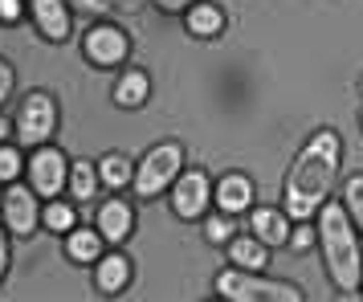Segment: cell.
Returning a JSON list of instances; mask_svg holds the SVG:
<instances>
[{
	"label": "cell",
	"mask_w": 363,
	"mask_h": 302,
	"mask_svg": "<svg viewBox=\"0 0 363 302\" xmlns=\"http://www.w3.org/2000/svg\"><path fill=\"white\" fill-rule=\"evenodd\" d=\"M343 208L351 217V225H359V233H363V176H351L343 184Z\"/></svg>",
	"instance_id": "22"
},
{
	"label": "cell",
	"mask_w": 363,
	"mask_h": 302,
	"mask_svg": "<svg viewBox=\"0 0 363 302\" xmlns=\"http://www.w3.org/2000/svg\"><path fill=\"white\" fill-rule=\"evenodd\" d=\"M29 9H33L37 29L50 37V41H66V37H69V9H66V0H29Z\"/></svg>",
	"instance_id": "10"
},
{
	"label": "cell",
	"mask_w": 363,
	"mask_h": 302,
	"mask_svg": "<svg viewBox=\"0 0 363 302\" xmlns=\"http://www.w3.org/2000/svg\"><path fill=\"white\" fill-rule=\"evenodd\" d=\"M339 164H343V139L339 131H314L302 151L294 155V164L286 172V217L290 220H311L318 213V204L330 196V184L339 176Z\"/></svg>",
	"instance_id": "1"
},
{
	"label": "cell",
	"mask_w": 363,
	"mask_h": 302,
	"mask_svg": "<svg viewBox=\"0 0 363 302\" xmlns=\"http://www.w3.org/2000/svg\"><path fill=\"white\" fill-rule=\"evenodd\" d=\"M41 225H45V229H53V233H69V229H74V208L53 196V201L41 208Z\"/></svg>",
	"instance_id": "21"
},
{
	"label": "cell",
	"mask_w": 363,
	"mask_h": 302,
	"mask_svg": "<svg viewBox=\"0 0 363 302\" xmlns=\"http://www.w3.org/2000/svg\"><path fill=\"white\" fill-rule=\"evenodd\" d=\"M9 131H13V123H9V118L0 115V143H4V139H9Z\"/></svg>",
	"instance_id": "30"
},
{
	"label": "cell",
	"mask_w": 363,
	"mask_h": 302,
	"mask_svg": "<svg viewBox=\"0 0 363 302\" xmlns=\"http://www.w3.org/2000/svg\"><path fill=\"white\" fill-rule=\"evenodd\" d=\"M184 25H188V33L192 37H216L220 29H225V13H220L216 4L196 0L192 9H184Z\"/></svg>",
	"instance_id": "16"
},
{
	"label": "cell",
	"mask_w": 363,
	"mask_h": 302,
	"mask_svg": "<svg viewBox=\"0 0 363 302\" xmlns=\"http://www.w3.org/2000/svg\"><path fill=\"white\" fill-rule=\"evenodd\" d=\"M127 282H131V262H127L123 253H106V257H99L94 286H99L102 294H118V290H127Z\"/></svg>",
	"instance_id": "14"
},
{
	"label": "cell",
	"mask_w": 363,
	"mask_h": 302,
	"mask_svg": "<svg viewBox=\"0 0 363 302\" xmlns=\"http://www.w3.org/2000/svg\"><path fill=\"white\" fill-rule=\"evenodd\" d=\"M229 237H233V217L229 213L204 217V241H213V245H229Z\"/></svg>",
	"instance_id": "23"
},
{
	"label": "cell",
	"mask_w": 363,
	"mask_h": 302,
	"mask_svg": "<svg viewBox=\"0 0 363 302\" xmlns=\"http://www.w3.org/2000/svg\"><path fill=\"white\" fill-rule=\"evenodd\" d=\"M286 245H294V250H311V245H314V229L302 220L294 233H290V241H286Z\"/></svg>",
	"instance_id": "25"
},
{
	"label": "cell",
	"mask_w": 363,
	"mask_h": 302,
	"mask_svg": "<svg viewBox=\"0 0 363 302\" xmlns=\"http://www.w3.org/2000/svg\"><path fill=\"white\" fill-rule=\"evenodd\" d=\"M99 180L106 188H127L135 180V172H131V164H127L123 155H102L99 160Z\"/></svg>",
	"instance_id": "20"
},
{
	"label": "cell",
	"mask_w": 363,
	"mask_h": 302,
	"mask_svg": "<svg viewBox=\"0 0 363 302\" xmlns=\"http://www.w3.org/2000/svg\"><path fill=\"white\" fill-rule=\"evenodd\" d=\"M99 250H102V241L94 229H69L66 233V253L74 262H99Z\"/></svg>",
	"instance_id": "18"
},
{
	"label": "cell",
	"mask_w": 363,
	"mask_h": 302,
	"mask_svg": "<svg viewBox=\"0 0 363 302\" xmlns=\"http://www.w3.org/2000/svg\"><path fill=\"white\" fill-rule=\"evenodd\" d=\"M253 237L265 241L269 250L290 241V217L286 208H253Z\"/></svg>",
	"instance_id": "13"
},
{
	"label": "cell",
	"mask_w": 363,
	"mask_h": 302,
	"mask_svg": "<svg viewBox=\"0 0 363 302\" xmlns=\"http://www.w3.org/2000/svg\"><path fill=\"white\" fill-rule=\"evenodd\" d=\"M69 188H74V196H78V201H90V196L99 192V168H94L90 160L69 164Z\"/></svg>",
	"instance_id": "19"
},
{
	"label": "cell",
	"mask_w": 363,
	"mask_h": 302,
	"mask_svg": "<svg viewBox=\"0 0 363 302\" xmlns=\"http://www.w3.org/2000/svg\"><path fill=\"white\" fill-rule=\"evenodd\" d=\"M249 204H253V184H249V176L229 172V176L216 184V208L229 213V217H237V213H245Z\"/></svg>",
	"instance_id": "12"
},
{
	"label": "cell",
	"mask_w": 363,
	"mask_h": 302,
	"mask_svg": "<svg viewBox=\"0 0 363 302\" xmlns=\"http://www.w3.org/2000/svg\"><path fill=\"white\" fill-rule=\"evenodd\" d=\"M0 21H4V25L21 21V0H0Z\"/></svg>",
	"instance_id": "27"
},
{
	"label": "cell",
	"mask_w": 363,
	"mask_h": 302,
	"mask_svg": "<svg viewBox=\"0 0 363 302\" xmlns=\"http://www.w3.org/2000/svg\"><path fill=\"white\" fill-rule=\"evenodd\" d=\"M9 274V237H4V229H0V278Z\"/></svg>",
	"instance_id": "29"
},
{
	"label": "cell",
	"mask_w": 363,
	"mask_h": 302,
	"mask_svg": "<svg viewBox=\"0 0 363 302\" xmlns=\"http://www.w3.org/2000/svg\"><path fill=\"white\" fill-rule=\"evenodd\" d=\"M216 294L229 302H302L306 294L290 282H274L262 269H225L216 278Z\"/></svg>",
	"instance_id": "3"
},
{
	"label": "cell",
	"mask_w": 363,
	"mask_h": 302,
	"mask_svg": "<svg viewBox=\"0 0 363 302\" xmlns=\"http://www.w3.org/2000/svg\"><path fill=\"white\" fill-rule=\"evenodd\" d=\"M184 168V147L180 143H155V147L143 155V164L135 168V192L139 196H160L167 184H176V176H180Z\"/></svg>",
	"instance_id": "4"
},
{
	"label": "cell",
	"mask_w": 363,
	"mask_h": 302,
	"mask_svg": "<svg viewBox=\"0 0 363 302\" xmlns=\"http://www.w3.org/2000/svg\"><path fill=\"white\" fill-rule=\"evenodd\" d=\"M147 94H151V78L143 74V69H127V74L118 78V86H115V102L118 106H127V111L143 106Z\"/></svg>",
	"instance_id": "17"
},
{
	"label": "cell",
	"mask_w": 363,
	"mask_h": 302,
	"mask_svg": "<svg viewBox=\"0 0 363 302\" xmlns=\"http://www.w3.org/2000/svg\"><path fill=\"white\" fill-rule=\"evenodd\" d=\"M196 0H155V9H164V13H184V9H192Z\"/></svg>",
	"instance_id": "28"
},
{
	"label": "cell",
	"mask_w": 363,
	"mask_h": 302,
	"mask_svg": "<svg viewBox=\"0 0 363 302\" xmlns=\"http://www.w3.org/2000/svg\"><path fill=\"white\" fill-rule=\"evenodd\" d=\"M86 57L94 62V66H123L127 62V53H131V41H127V33L123 29H115V25H94L90 33H86Z\"/></svg>",
	"instance_id": "8"
},
{
	"label": "cell",
	"mask_w": 363,
	"mask_h": 302,
	"mask_svg": "<svg viewBox=\"0 0 363 302\" xmlns=\"http://www.w3.org/2000/svg\"><path fill=\"white\" fill-rule=\"evenodd\" d=\"M13 131H17V143H25V147H41V143H50V135L57 131V102H53L45 90L25 94Z\"/></svg>",
	"instance_id": "5"
},
{
	"label": "cell",
	"mask_w": 363,
	"mask_h": 302,
	"mask_svg": "<svg viewBox=\"0 0 363 302\" xmlns=\"http://www.w3.org/2000/svg\"><path fill=\"white\" fill-rule=\"evenodd\" d=\"M229 257H233V266H241V269H265V262H269V245L265 241H257V237L249 233V237H229Z\"/></svg>",
	"instance_id": "15"
},
{
	"label": "cell",
	"mask_w": 363,
	"mask_h": 302,
	"mask_svg": "<svg viewBox=\"0 0 363 302\" xmlns=\"http://www.w3.org/2000/svg\"><path fill=\"white\" fill-rule=\"evenodd\" d=\"M0 213H4V225H9V233L17 237H29L37 229V220H41V208H37V192L29 184H13L4 192V201H0Z\"/></svg>",
	"instance_id": "7"
},
{
	"label": "cell",
	"mask_w": 363,
	"mask_h": 302,
	"mask_svg": "<svg viewBox=\"0 0 363 302\" xmlns=\"http://www.w3.org/2000/svg\"><path fill=\"white\" fill-rule=\"evenodd\" d=\"M318 250H323V262H327L330 282L339 286L343 294H359L363 282V253H359V233L347 217L343 204L327 201L318 204Z\"/></svg>",
	"instance_id": "2"
},
{
	"label": "cell",
	"mask_w": 363,
	"mask_h": 302,
	"mask_svg": "<svg viewBox=\"0 0 363 302\" xmlns=\"http://www.w3.org/2000/svg\"><path fill=\"white\" fill-rule=\"evenodd\" d=\"M208 196H213V188H208V176L204 172H180L176 176V188H172V208H176V217L196 220L208 208Z\"/></svg>",
	"instance_id": "9"
},
{
	"label": "cell",
	"mask_w": 363,
	"mask_h": 302,
	"mask_svg": "<svg viewBox=\"0 0 363 302\" xmlns=\"http://www.w3.org/2000/svg\"><path fill=\"white\" fill-rule=\"evenodd\" d=\"M135 229V213L127 201H106L99 208V237L102 241H127Z\"/></svg>",
	"instance_id": "11"
},
{
	"label": "cell",
	"mask_w": 363,
	"mask_h": 302,
	"mask_svg": "<svg viewBox=\"0 0 363 302\" xmlns=\"http://www.w3.org/2000/svg\"><path fill=\"white\" fill-rule=\"evenodd\" d=\"M13 82H17V78H13V66H9V62H0V102L13 94Z\"/></svg>",
	"instance_id": "26"
},
{
	"label": "cell",
	"mask_w": 363,
	"mask_h": 302,
	"mask_svg": "<svg viewBox=\"0 0 363 302\" xmlns=\"http://www.w3.org/2000/svg\"><path fill=\"white\" fill-rule=\"evenodd\" d=\"M21 176V151L13 143H0V180H17Z\"/></svg>",
	"instance_id": "24"
},
{
	"label": "cell",
	"mask_w": 363,
	"mask_h": 302,
	"mask_svg": "<svg viewBox=\"0 0 363 302\" xmlns=\"http://www.w3.org/2000/svg\"><path fill=\"white\" fill-rule=\"evenodd\" d=\"M69 184V168H66V155L57 147H41L29 155V188H33L37 196H57L62 188Z\"/></svg>",
	"instance_id": "6"
}]
</instances>
